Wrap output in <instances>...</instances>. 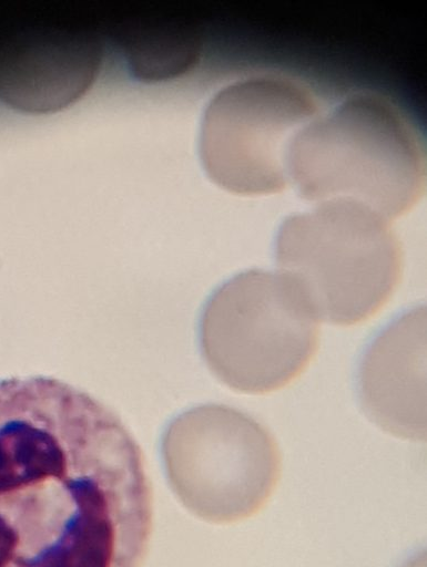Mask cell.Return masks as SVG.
<instances>
[{
  "label": "cell",
  "instance_id": "277c9868",
  "mask_svg": "<svg viewBox=\"0 0 427 567\" xmlns=\"http://www.w3.org/2000/svg\"><path fill=\"white\" fill-rule=\"evenodd\" d=\"M315 315L284 277L241 272L209 298L200 319V346L214 375L246 393H265L293 381L313 358Z\"/></svg>",
  "mask_w": 427,
  "mask_h": 567
},
{
  "label": "cell",
  "instance_id": "9c48e42d",
  "mask_svg": "<svg viewBox=\"0 0 427 567\" xmlns=\"http://www.w3.org/2000/svg\"><path fill=\"white\" fill-rule=\"evenodd\" d=\"M119 37L131 72L143 81L176 78L193 68L201 52L196 31L179 21L132 24Z\"/></svg>",
  "mask_w": 427,
  "mask_h": 567
},
{
  "label": "cell",
  "instance_id": "5b68a950",
  "mask_svg": "<svg viewBox=\"0 0 427 567\" xmlns=\"http://www.w3.org/2000/svg\"><path fill=\"white\" fill-rule=\"evenodd\" d=\"M161 451L174 494L210 523H234L258 513L281 475V454L270 431L224 404L176 415L164 430Z\"/></svg>",
  "mask_w": 427,
  "mask_h": 567
},
{
  "label": "cell",
  "instance_id": "7a4b0ae2",
  "mask_svg": "<svg viewBox=\"0 0 427 567\" xmlns=\"http://www.w3.org/2000/svg\"><path fill=\"white\" fill-rule=\"evenodd\" d=\"M289 179L305 199L349 200L395 218L423 194L425 155L390 102L358 93L301 132L289 156Z\"/></svg>",
  "mask_w": 427,
  "mask_h": 567
},
{
  "label": "cell",
  "instance_id": "52a82bcc",
  "mask_svg": "<svg viewBox=\"0 0 427 567\" xmlns=\"http://www.w3.org/2000/svg\"><path fill=\"white\" fill-rule=\"evenodd\" d=\"M102 59L99 39L62 22L13 27L0 33V100L30 113L74 103L92 86Z\"/></svg>",
  "mask_w": 427,
  "mask_h": 567
},
{
  "label": "cell",
  "instance_id": "3957f363",
  "mask_svg": "<svg viewBox=\"0 0 427 567\" xmlns=\"http://www.w3.org/2000/svg\"><path fill=\"white\" fill-rule=\"evenodd\" d=\"M275 256L313 313L340 326L374 316L392 297L403 269L401 248L387 219L342 199L287 217Z\"/></svg>",
  "mask_w": 427,
  "mask_h": 567
},
{
  "label": "cell",
  "instance_id": "6da1fadb",
  "mask_svg": "<svg viewBox=\"0 0 427 567\" xmlns=\"http://www.w3.org/2000/svg\"><path fill=\"white\" fill-rule=\"evenodd\" d=\"M142 452L105 404L48 377L0 381V567H141Z\"/></svg>",
  "mask_w": 427,
  "mask_h": 567
},
{
  "label": "cell",
  "instance_id": "8992f818",
  "mask_svg": "<svg viewBox=\"0 0 427 567\" xmlns=\"http://www.w3.org/2000/svg\"><path fill=\"white\" fill-rule=\"evenodd\" d=\"M316 114L312 94L291 80L263 75L228 84L202 116V166L230 193H278L291 182L292 147Z\"/></svg>",
  "mask_w": 427,
  "mask_h": 567
},
{
  "label": "cell",
  "instance_id": "ba28073f",
  "mask_svg": "<svg viewBox=\"0 0 427 567\" xmlns=\"http://www.w3.org/2000/svg\"><path fill=\"white\" fill-rule=\"evenodd\" d=\"M367 416L405 439L426 436V310L415 307L385 327L367 347L358 371Z\"/></svg>",
  "mask_w": 427,
  "mask_h": 567
}]
</instances>
